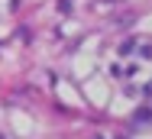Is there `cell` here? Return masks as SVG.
I'll use <instances>...</instances> for the list:
<instances>
[{
	"label": "cell",
	"instance_id": "cell-4",
	"mask_svg": "<svg viewBox=\"0 0 152 139\" xmlns=\"http://www.w3.org/2000/svg\"><path fill=\"white\" fill-rule=\"evenodd\" d=\"M94 139H100V136H94Z\"/></svg>",
	"mask_w": 152,
	"mask_h": 139
},
{
	"label": "cell",
	"instance_id": "cell-2",
	"mask_svg": "<svg viewBox=\"0 0 152 139\" xmlns=\"http://www.w3.org/2000/svg\"><path fill=\"white\" fill-rule=\"evenodd\" d=\"M139 52H142V55H146V58H152V45H142Z\"/></svg>",
	"mask_w": 152,
	"mask_h": 139
},
{
	"label": "cell",
	"instance_id": "cell-3",
	"mask_svg": "<svg viewBox=\"0 0 152 139\" xmlns=\"http://www.w3.org/2000/svg\"><path fill=\"white\" fill-rule=\"evenodd\" d=\"M146 94H149V97H152V81H149V84H146Z\"/></svg>",
	"mask_w": 152,
	"mask_h": 139
},
{
	"label": "cell",
	"instance_id": "cell-1",
	"mask_svg": "<svg viewBox=\"0 0 152 139\" xmlns=\"http://www.w3.org/2000/svg\"><path fill=\"white\" fill-rule=\"evenodd\" d=\"M146 120H152V110H146V107H142V110L136 113V123H146Z\"/></svg>",
	"mask_w": 152,
	"mask_h": 139
}]
</instances>
